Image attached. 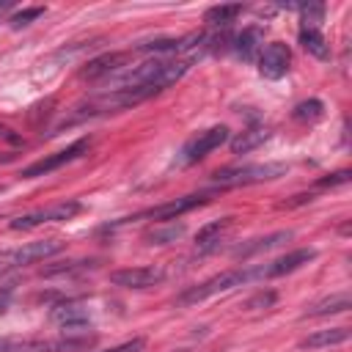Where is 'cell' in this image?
Wrapping results in <instances>:
<instances>
[{"label":"cell","instance_id":"obj_1","mask_svg":"<svg viewBox=\"0 0 352 352\" xmlns=\"http://www.w3.org/2000/svg\"><path fill=\"white\" fill-rule=\"evenodd\" d=\"M264 278V270L261 267H239V270H228V272H220L204 283H195L190 289H184L179 297H176V305H195V302H204L214 294H226L236 286H245L250 280H258Z\"/></svg>","mask_w":352,"mask_h":352},{"label":"cell","instance_id":"obj_2","mask_svg":"<svg viewBox=\"0 0 352 352\" xmlns=\"http://www.w3.org/2000/svg\"><path fill=\"white\" fill-rule=\"evenodd\" d=\"M94 336H58V338H3L0 352H82L94 346Z\"/></svg>","mask_w":352,"mask_h":352},{"label":"cell","instance_id":"obj_3","mask_svg":"<svg viewBox=\"0 0 352 352\" xmlns=\"http://www.w3.org/2000/svg\"><path fill=\"white\" fill-rule=\"evenodd\" d=\"M280 173H286L283 162H256V165H239V168H223L212 176V182L217 187H239V184H258V182H270L278 179Z\"/></svg>","mask_w":352,"mask_h":352},{"label":"cell","instance_id":"obj_4","mask_svg":"<svg viewBox=\"0 0 352 352\" xmlns=\"http://www.w3.org/2000/svg\"><path fill=\"white\" fill-rule=\"evenodd\" d=\"M60 250H63V242L60 239H38V242H28V245L3 250L0 253V275L14 272V270H22L28 264H36L41 258H50V256H55Z\"/></svg>","mask_w":352,"mask_h":352},{"label":"cell","instance_id":"obj_5","mask_svg":"<svg viewBox=\"0 0 352 352\" xmlns=\"http://www.w3.org/2000/svg\"><path fill=\"white\" fill-rule=\"evenodd\" d=\"M80 201H58L52 206H44V209H36V212H28L22 217H14L11 220V228L14 231H28V228H36V226H44V223H58V220H72L74 214H80Z\"/></svg>","mask_w":352,"mask_h":352},{"label":"cell","instance_id":"obj_6","mask_svg":"<svg viewBox=\"0 0 352 352\" xmlns=\"http://www.w3.org/2000/svg\"><path fill=\"white\" fill-rule=\"evenodd\" d=\"M228 140V126H209V129H204V132H198L195 138H190L184 146H182V151H179V162L182 165H192V162H198V160H204L209 151H214L217 146H223Z\"/></svg>","mask_w":352,"mask_h":352},{"label":"cell","instance_id":"obj_7","mask_svg":"<svg viewBox=\"0 0 352 352\" xmlns=\"http://www.w3.org/2000/svg\"><path fill=\"white\" fill-rule=\"evenodd\" d=\"M88 146H91V140H88V138H80V140H74L72 146H66V148H60V151H55V154H47V157H41V160H36V162H30L28 168H22L19 176H22V179L47 176V173H52V170H58V168L74 162Z\"/></svg>","mask_w":352,"mask_h":352},{"label":"cell","instance_id":"obj_8","mask_svg":"<svg viewBox=\"0 0 352 352\" xmlns=\"http://www.w3.org/2000/svg\"><path fill=\"white\" fill-rule=\"evenodd\" d=\"M206 201H209L206 192L184 195V198H173V201H168V204H160V206H154V209L140 212L135 220H160V223H170V220H176V217H182L184 212H192V209L204 206Z\"/></svg>","mask_w":352,"mask_h":352},{"label":"cell","instance_id":"obj_9","mask_svg":"<svg viewBox=\"0 0 352 352\" xmlns=\"http://www.w3.org/2000/svg\"><path fill=\"white\" fill-rule=\"evenodd\" d=\"M258 74L267 77V80H280L286 72H289V63H292V50L283 44V41H272L267 44L261 52H258Z\"/></svg>","mask_w":352,"mask_h":352},{"label":"cell","instance_id":"obj_10","mask_svg":"<svg viewBox=\"0 0 352 352\" xmlns=\"http://www.w3.org/2000/svg\"><path fill=\"white\" fill-rule=\"evenodd\" d=\"M165 280V270L162 267H126V270H116L110 272V283L121 286V289H148L154 283Z\"/></svg>","mask_w":352,"mask_h":352},{"label":"cell","instance_id":"obj_11","mask_svg":"<svg viewBox=\"0 0 352 352\" xmlns=\"http://www.w3.org/2000/svg\"><path fill=\"white\" fill-rule=\"evenodd\" d=\"M316 258V250L314 248H297L280 258H275L272 264H264V278H280V275H289V272H297L300 267H305L308 261Z\"/></svg>","mask_w":352,"mask_h":352},{"label":"cell","instance_id":"obj_12","mask_svg":"<svg viewBox=\"0 0 352 352\" xmlns=\"http://www.w3.org/2000/svg\"><path fill=\"white\" fill-rule=\"evenodd\" d=\"M231 223H234V217H220V220H212V223H206L204 228H198V234H195V248H198L201 253L217 250V248H220V239H223V234L231 228Z\"/></svg>","mask_w":352,"mask_h":352},{"label":"cell","instance_id":"obj_13","mask_svg":"<svg viewBox=\"0 0 352 352\" xmlns=\"http://www.w3.org/2000/svg\"><path fill=\"white\" fill-rule=\"evenodd\" d=\"M50 319H52L58 327H66V330H80V327H85V324L91 322L88 311L80 308V305H74V302L55 305V308L50 311Z\"/></svg>","mask_w":352,"mask_h":352},{"label":"cell","instance_id":"obj_14","mask_svg":"<svg viewBox=\"0 0 352 352\" xmlns=\"http://www.w3.org/2000/svg\"><path fill=\"white\" fill-rule=\"evenodd\" d=\"M292 236H294V231H275V234H267L261 239H250L248 245H239L234 250V258H248V256H256V253H267V250L289 242Z\"/></svg>","mask_w":352,"mask_h":352},{"label":"cell","instance_id":"obj_15","mask_svg":"<svg viewBox=\"0 0 352 352\" xmlns=\"http://www.w3.org/2000/svg\"><path fill=\"white\" fill-rule=\"evenodd\" d=\"M344 341H349V327H327V330H316L305 336L300 341V349H324V346H336Z\"/></svg>","mask_w":352,"mask_h":352},{"label":"cell","instance_id":"obj_16","mask_svg":"<svg viewBox=\"0 0 352 352\" xmlns=\"http://www.w3.org/2000/svg\"><path fill=\"white\" fill-rule=\"evenodd\" d=\"M261 41H264V30H261V28H245V30L234 38L236 55H239L242 60H256L258 52H261Z\"/></svg>","mask_w":352,"mask_h":352},{"label":"cell","instance_id":"obj_17","mask_svg":"<svg viewBox=\"0 0 352 352\" xmlns=\"http://www.w3.org/2000/svg\"><path fill=\"white\" fill-rule=\"evenodd\" d=\"M349 308V294L346 292H338V294H330V297H324V300H319V302H314L302 316L308 319H316V316H330V314H344Z\"/></svg>","mask_w":352,"mask_h":352},{"label":"cell","instance_id":"obj_18","mask_svg":"<svg viewBox=\"0 0 352 352\" xmlns=\"http://www.w3.org/2000/svg\"><path fill=\"white\" fill-rule=\"evenodd\" d=\"M121 58H124V55H118V52L94 58V60L85 63V69H80V77H82V80H99V77H104V74H113V72L118 69Z\"/></svg>","mask_w":352,"mask_h":352},{"label":"cell","instance_id":"obj_19","mask_svg":"<svg viewBox=\"0 0 352 352\" xmlns=\"http://www.w3.org/2000/svg\"><path fill=\"white\" fill-rule=\"evenodd\" d=\"M267 138H270V129H267V126H250V129L239 132V135L231 140V151H234V154H248V151H253L256 146H261Z\"/></svg>","mask_w":352,"mask_h":352},{"label":"cell","instance_id":"obj_20","mask_svg":"<svg viewBox=\"0 0 352 352\" xmlns=\"http://www.w3.org/2000/svg\"><path fill=\"white\" fill-rule=\"evenodd\" d=\"M300 44H302L305 52L316 55L319 60L330 58V47H327V41H324V36L319 30H300Z\"/></svg>","mask_w":352,"mask_h":352},{"label":"cell","instance_id":"obj_21","mask_svg":"<svg viewBox=\"0 0 352 352\" xmlns=\"http://www.w3.org/2000/svg\"><path fill=\"white\" fill-rule=\"evenodd\" d=\"M242 14V6L239 3H231V6H212L209 11H206V22L209 25H217V28H228L236 16Z\"/></svg>","mask_w":352,"mask_h":352},{"label":"cell","instance_id":"obj_22","mask_svg":"<svg viewBox=\"0 0 352 352\" xmlns=\"http://www.w3.org/2000/svg\"><path fill=\"white\" fill-rule=\"evenodd\" d=\"M322 19H324V6L319 3L300 6V30H319Z\"/></svg>","mask_w":352,"mask_h":352},{"label":"cell","instance_id":"obj_23","mask_svg":"<svg viewBox=\"0 0 352 352\" xmlns=\"http://www.w3.org/2000/svg\"><path fill=\"white\" fill-rule=\"evenodd\" d=\"M294 121H316V118H322L324 116V104L319 102V99H308V102H300L297 107H294Z\"/></svg>","mask_w":352,"mask_h":352},{"label":"cell","instance_id":"obj_24","mask_svg":"<svg viewBox=\"0 0 352 352\" xmlns=\"http://www.w3.org/2000/svg\"><path fill=\"white\" fill-rule=\"evenodd\" d=\"M182 234H184V226H182V223H179V226H176V223H168L165 228H154V231H148L146 239H148L151 245H168V242H176Z\"/></svg>","mask_w":352,"mask_h":352},{"label":"cell","instance_id":"obj_25","mask_svg":"<svg viewBox=\"0 0 352 352\" xmlns=\"http://www.w3.org/2000/svg\"><path fill=\"white\" fill-rule=\"evenodd\" d=\"M44 14V8L41 6H33V8H22V11H16L8 22H11V28H25V25H30L33 19H38Z\"/></svg>","mask_w":352,"mask_h":352},{"label":"cell","instance_id":"obj_26","mask_svg":"<svg viewBox=\"0 0 352 352\" xmlns=\"http://www.w3.org/2000/svg\"><path fill=\"white\" fill-rule=\"evenodd\" d=\"M143 346H146V338H132V341H124V344L102 349V352H143Z\"/></svg>","mask_w":352,"mask_h":352},{"label":"cell","instance_id":"obj_27","mask_svg":"<svg viewBox=\"0 0 352 352\" xmlns=\"http://www.w3.org/2000/svg\"><path fill=\"white\" fill-rule=\"evenodd\" d=\"M349 182V170H338V173H327L324 179H319V187H336V184H346Z\"/></svg>","mask_w":352,"mask_h":352},{"label":"cell","instance_id":"obj_28","mask_svg":"<svg viewBox=\"0 0 352 352\" xmlns=\"http://www.w3.org/2000/svg\"><path fill=\"white\" fill-rule=\"evenodd\" d=\"M275 302V292H267V294H256L253 300H248V308H256V305H272Z\"/></svg>","mask_w":352,"mask_h":352},{"label":"cell","instance_id":"obj_29","mask_svg":"<svg viewBox=\"0 0 352 352\" xmlns=\"http://www.w3.org/2000/svg\"><path fill=\"white\" fill-rule=\"evenodd\" d=\"M8 302H11V289H0V314H6Z\"/></svg>","mask_w":352,"mask_h":352},{"label":"cell","instance_id":"obj_30","mask_svg":"<svg viewBox=\"0 0 352 352\" xmlns=\"http://www.w3.org/2000/svg\"><path fill=\"white\" fill-rule=\"evenodd\" d=\"M0 138H8V140H16V135H11L8 126H0Z\"/></svg>","mask_w":352,"mask_h":352},{"label":"cell","instance_id":"obj_31","mask_svg":"<svg viewBox=\"0 0 352 352\" xmlns=\"http://www.w3.org/2000/svg\"><path fill=\"white\" fill-rule=\"evenodd\" d=\"M8 8H11V3H8V0H3V3H0V16H3Z\"/></svg>","mask_w":352,"mask_h":352}]
</instances>
